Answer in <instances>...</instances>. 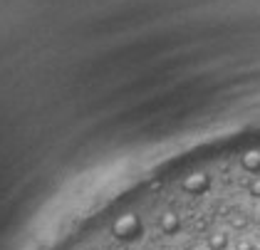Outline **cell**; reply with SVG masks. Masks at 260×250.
Segmentation results:
<instances>
[{
    "mask_svg": "<svg viewBox=\"0 0 260 250\" xmlns=\"http://www.w3.org/2000/svg\"><path fill=\"white\" fill-rule=\"evenodd\" d=\"M231 250H258V245H255V240H253V238L240 235V238H236V240H233Z\"/></svg>",
    "mask_w": 260,
    "mask_h": 250,
    "instance_id": "cell-5",
    "label": "cell"
},
{
    "mask_svg": "<svg viewBox=\"0 0 260 250\" xmlns=\"http://www.w3.org/2000/svg\"><path fill=\"white\" fill-rule=\"evenodd\" d=\"M213 186V178L208 171H196V173H188L183 181H181V191L186 196H206Z\"/></svg>",
    "mask_w": 260,
    "mask_h": 250,
    "instance_id": "cell-1",
    "label": "cell"
},
{
    "mask_svg": "<svg viewBox=\"0 0 260 250\" xmlns=\"http://www.w3.org/2000/svg\"><path fill=\"white\" fill-rule=\"evenodd\" d=\"M240 169L248 176H258L260 173V149H250L240 156Z\"/></svg>",
    "mask_w": 260,
    "mask_h": 250,
    "instance_id": "cell-4",
    "label": "cell"
},
{
    "mask_svg": "<svg viewBox=\"0 0 260 250\" xmlns=\"http://www.w3.org/2000/svg\"><path fill=\"white\" fill-rule=\"evenodd\" d=\"M233 238H231V228H218L206 235V250H231Z\"/></svg>",
    "mask_w": 260,
    "mask_h": 250,
    "instance_id": "cell-3",
    "label": "cell"
},
{
    "mask_svg": "<svg viewBox=\"0 0 260 250\" xmlns=\"http://www.w3.org/2000/svg\"><path fill=\"white\" fill-rule=\"evenodd\" d=\"M248 196H250L253 201H260V173L250 178V183H248Z\"/></svg>",
    "mask_w": 260,
    "mask_h": 250,
    "instance_id": "cell-6",
    "label": "cell"
},
{
    "mask_svg": "<svg viewBox=\"0 0 260 250\" xmlns=\"http://www.w3.org/2000/svg\"><path fill=\"white\" fill-rule=\"evenodd\" d=\"M156 228H159V233L161 235H166V238L179 235L181 228H183L181 213L174 211V208H164V211L159 213V218H156Z\"/></svg>",
    "mask_w": 260,
    "mask_h": 250,
    "instance_id": "cell-2",
    "label": "cell"
}]
</instances>
